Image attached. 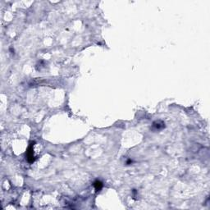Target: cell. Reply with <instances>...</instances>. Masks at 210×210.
I'll return each mask as SVG.
<instances>
[{
	"instance_id": "1",
	"label": "cell",
	"mask_w": 210,
	"mask_h": 210,
	"mask_svg": "<svg viewBox=\"0 0 210 210\" xmlns=\"http://www.w3.org/2000/svg\"><path fill=\"white\" fill-rule=\"evenodd\" d=\"M26 156H27V159L29 162H33L34 161V152H33V150H32V146H30L26 152Z\"/></svg>"
},
{
	"instance_id": "2",
	"label": "cell",
	"mask_w": 210,
	"mask_h": 210,
	"mask_svg": "<svg viewBox=\"0 0 210 210\" xmlns=\"http://www.w3.org/2000/svg\"><path fill=\"white\" fill-rule=\"evenodd\" d=\"M94 187H95V189H96V190H97V191L100 190L101 189H102V187H103V184H102V182L99 181V180H97V181H95V182H94Z\"/></svg>"
}]
</instances>
